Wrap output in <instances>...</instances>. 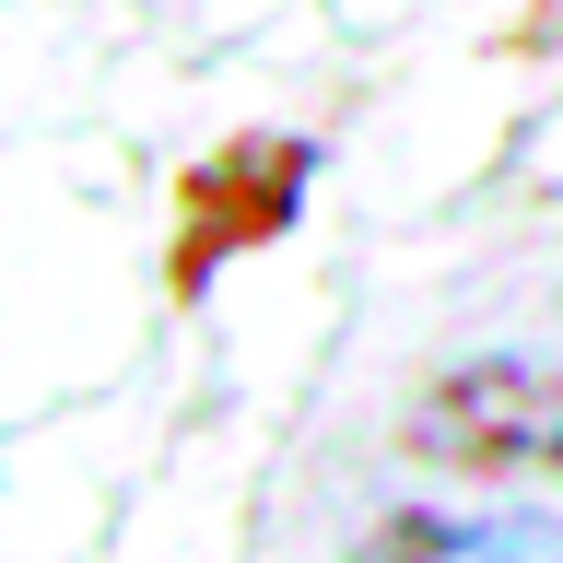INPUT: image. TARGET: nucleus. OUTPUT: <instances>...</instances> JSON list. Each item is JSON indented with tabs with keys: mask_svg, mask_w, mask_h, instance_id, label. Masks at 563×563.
Wrapping results in <instances>:
<instances>
[{
	"mask_svg": "<svg viewBox=\"0 0 563 563\" xmlns=\"http://www.w3.org/2000/svg\"><path fill=\"white\" fill-rule=\"evenodd\" d=\"M422 434L470 470H563V364H470L434 387Z\"/></svg>",
	"mask_w": 563,
	"mask_h": 563,
	"instance_id": "1",
	"label": "nucleus"
},
{
	"mask_svg": "<svg viewBox=\"0 0 563 563\" xmlns=\"http://www.w3.org/2000/svg\"><path fill=\"white\" fill-rule=\"evenodd\" d=\"M376 563H563L552 505H422L376 540Z\"/></svg>",
	"mask_w": 563,
	"mask_h": 563,
	"instance_id": "2",
	"label": "nucleus"
}]
</instances>
